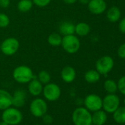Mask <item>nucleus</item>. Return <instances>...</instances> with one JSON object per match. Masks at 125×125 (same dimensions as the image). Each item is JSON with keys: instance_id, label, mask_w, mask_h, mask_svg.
Returning <instances> with one entry per match:
<instances>
[{"instance_id": "obj_37", "label": "nucleus", "mask_w": 125, "mask_h": 125, "mask_svg": "<svg viewBox=\"0 0 125 125\" xmlns=\"http://www.w3.org/2000/svg\"><path fill=\"white\" fill-rule=\"evenodd\" d=\"M124 105H125V99H124Z\"/></svg>"}, {"instance_id": "obj_25", "label": "nucleus", "mask_w": 125, "mask_h": 125, "mask_svg": "<svg viewBox=\"0 0 125 125\" xmlns=\"http://www.w3.org/2000/svg\"><path fill=\"white\" fill-rule=\"evenodd\" d=\"M38 80L42 83V84H48L49 83H50V80H51V76H50V74L45 71V70H43V71H41L39 73H38Z\"/></svg>"}, {"instance_id": "obj_17", "label": "nucleus", "mask_w": 125, "mask_h": 125, "mask_svg": "<svg viewBox=\"0 0 125 125\" xmlns=\"http://www.w3.org/2000/svg\"><path fill=\"white\" fill-rule=\"evenodd\" d=\"M92 124L95 125H103L107 121V114L104 110H96L91 115Z\"/></svg>"}, {"instance_id": "obj_27", "label": "nucleus", "mask_w": 125, "mask_h": 125, "mask_svg": "<svg viewBox=\"0 0 125 125\" xmlns=\"http://www.w3.org/2000/svg\"><path fill=\"white\" fill-rule=\"evenodd\" d=\"M52 0H32L34 5L39 8H45L49 5Z\"/></svg>"}, {"instance_id": "obj_29", "label": "nucleus", "mask_w": 125, "mask_h": 125, "mask_svg": "<svg viewBox=\"0 0 125 125\" xmlns=\"http://www.w3.org/2000/svg\"><path fill=\"white\" fill-rule=\"evenodd\" d=\"M118 54L121 58H125V43H123L121 46H120Z\"/></svg>"}, {"instance_id": "obj_4", "label": "nucleus", "mask_w": 125, "mask_h": 125, "mask_svg": "<svg viewBox=\"0 0 125 125\" xmlns=\"http://www.w3.org/2000/svg\"><path fill=\"white\" fill-rule=\"evenodd\" d=\"M61 46L67 53L74 54L80 48V42L79 38L74 35H64L62 38Z\"/></svg>"}, {"instance_id": "obj_23", "label": "nucleus", "mask_w": 125, "mask_h": 125, "mask_svg": "<svg viewBox=\"0 0 125 125\" xmlns=\"http://www.w3.org/2000/svg\"><path fill=\"white\" fill-rule=\"evenodd\" d=\"M62 37L60 34L57 32H53L50 34L48 37V43L52 46H58L61 45L62 43Z\"/></svg>"}, {"instance_id": "obj_32", "label": "nucleus", "mask_w": 125, "mask_h": 125, "mask_svg": "<svg viewBox=\"0 0 125 125\" xmlns=\"http://www.w3.org/2000/svg\"><path fill=\"white\" fill-rule=\"evenodd\" d=\"M119 30L121 32L125 33V18L121 21L119 24Z\"/></svg>"}, {"instance_id": "obj_21", "label": "nucleus", "mask_w": 125, "mask_h": 125, "mask_svg": "<svg viewBox=\"0 0 125 125\" xmlns=\"http://www.w3.org/2000/svg\"><path fill=\"white\" fill-rule=\"evenodd\" d=\"M100 79V74L96 70H89L85 74V80L88 83H95Z\"/></svg>"}, {"instance_id": "obj_38", "label": "nucleus", "mask_w": 125, "mask_h": 125, "mask_svg": "<svg viewBox=\"0 0 125 125\" xmlns=\"http://www.w3.org/2000/svg\"><path fill=\"white\" fill-rule=\"evenodd\" d=\"M34 125H40V124H34Z\"/></svg>"}, {"instance_id": "obj_12", "label": "nucleus", "mask_w": 125, "mask_h": 125, "mask_svg": "<svg viewBox=\"0 0 125 125\" xmlns=\"http://www.w3.org/2000/svg\"><path fill=\"white\" fill-rule=\"evenodd\" d=\"M12 96V105L16 107H21L24 105L27 99V93L24 90L17 89Z\"/></svg>"}, {"instance_id": "obj_22", "label": "nucleus", "mask_w": 125, "mask_h": 125, "mask_svg": "<svg viewBox=\"0 0 125 125\" xmlns=\"http://www.w3.org/2000/svg\"><path fill=\"white\" fill-rule=\"evenodd\" d=\"M32 0H20L17 5V8L21 13H27L32 9Z\"/></svg>"}, {"instance_id": "obj_3", "label": "nucleus", "mask_w": 125, "mask_h": 125, "mask_svg": "<svg viewBox=\"0 0 125 125\" xmlns=\"http://www.w3.org/2000/svg\"><path fill=\"white\" fill-rule=\"evenodd\" d=\"M72 121L74 125H89L92 123L91 114L85 107H78L72 113Z\"/></svg>"}, {"instance_id": "obj_18", "label": "nucleus", "mask_w": 125, "mask_h": 125, "mask_svg": "<svg viewBox=\"0 0 125 125\" xmlns=\"http://www.w3.org/2000/svg\"><path fill=\"white\" fill-rule=\"evenodd\" d=\"M113 119L118 124H125V107H118L113 113Z\"/></svg>"}, {"instance_id": "obj_20", "label": "nucleus", "mask_w": 125, "mask_h": 125, "mask_svg": "<svg viewBox=\"0 0 125 125\" xmlns=\"http://www.w3.org/2000/svg\"><path fill=\"white\" fill-rule=\"evenodd\" d=\"M121 17V11L117 7H112L107 13V18L111 22L118 21Z\"/></svg>"}, {"instance_id": "obj_15", "label": "nucleus", "mask_w": 125, "mask_h": 125, "mask_svg": "<svg viewBox=\"0 0 125 125\" xmlns=\"http://www.w3.org/2000/svg\"><path fill=\"white\" fill-rule=\"evenodd\" d=\"M28 83V91L31 95L38 96L43 92V84L35 77H34Z\"/></svg>"}, {"instance_id": "obj_5", "label": "nucleus", "mask_w": 125, "mask_h": 125, "mask_svg": "<svg viewBox=\"0 0 125 125\" xmlns=\"http://www.w3.org/2000/svg\"><path fill=\"white\" fill-rule=\"evenodd\" d=\"M30 110L31 113L37 118L43 117L47 112L48 106L46 102L40 98L33 99L30 105Z\"/></svg>"}, {"instance_id": "obj_1", "label": "nucleus", "mask_w": 125, "mask_h": 125, "mask_svg": "<svg viewBox=\"0 0 125 125\" xmlns=\"http://www.w3.org/2000/svg\"><path fill=\"white\" fill-rule=\"evenodd\" d=\"M13 77L17 83L24 84L28 83L35 77L33 74L32 70L29 66L21 65L15 68L13 70Z\"/></svg>"}, {"instance_id": "obj_14", "label": "nucleus", "mask_w": 125, "mask_h": 125, "mask_svg": "<svg viewBox=\"0 0 125 125\" xmlns=\"http://www.w3.org/2000/svg\"><path fill=\"white\" fill-rule=\"evenodd\" d=\"M12 95L7 91L0 89V110H5L12 105Z\"/></svg>"}, {"instance_id": "obj_11", "label": "nucleus", "mask_w": 125, "mask_h": 125, "mask_svg": "<svg viewBox=\"0 0 125 125\" xmlns=\"http://www.w3.org/2000/svg\"><path fill=\"white\" fill-rule=\"evenodd\" d=\"M88 5L89 11L95 15L102 14L107 8L104 0H90Z\"/></svg>"}, {"instance_id": "obj_16", "label": "nucleus", "mask_w": 125, "mask_h": 125, "mask_svg": "<svg viewBox=\"0 0 125 125\" xmlns=\"http://www.w3.org/2000/svg\"><path fill=\"white\" fill-rule=\"evenodd\" d=\"M59 31L63 36L74 35L75 33V25L70 21H63L59 27Z\"/></svg>"}, {"instance_id": "obj_36", "label": "nucleus", "mask_w": 125, "mask_h": 125, "mask_svg": "<svg viewBox=\"0 0 125 125\" xmlns=\"http://www.w3.org/2000/svg\"><path fill=\"white\" fill-rule=\"evenodd\" d=\"M89 125H95V124H92V123H91V124H89Z\"/></svg>"}, {"instance_id": "obj_19", "label": "nucleus", "mask_w": 125, "mask_h": 125, "mask_svg": "<svg viewBox=\"0 0 125 125\" xmlns=\"http://www.w3.org/2000/svg\"><path fill=\"white\" fill-rule=\"evenodd\" d=\"M90 26L85 22H80L75 25V33L79 36H85L90 32Z\"/></svg>"}, {"instance_id": "obj_13", "label": "nucleus", "mask_w": 125, "mask_h": 125, "mask_svg": "<svg viewBox=\"0 0 125 125\" xmlns=\"http://www.w3.org/2000/svg\"><path fill=\"white\" fill-rule=\"evenodd\" d=\"M76 71L75 69L70 66H66L61 71V78L65 83H72L75 78H76Z\"/></svg>"}, {"instance_id": "obj_24", "label": "nucleus", "mask_w": 125, "mask_h": 125, "mask_svg": "<svg viewBox=\"0 0 125 125\" xmlns=\"http://www.w3.org/2000/svg\"><path fill=\"white\" fill-rule=\"evenodd\" d=\"M104 89L106 90V91L108 92L109 94H114L116 92V91L118 89L117 84L115 83V81H113L112 80H106L104 82Z\"/></svg>"}, {"instance_id": "obj_2", "label": "nucleus", "mask_w": 125, "mask_h": 125, "mask_svg": "<svg viewBox=\"0 0 125 125\" xmlns=\"http://www.w3.org/2000/svg\"><path fill=\"white\" fill-rule=\"evenodd\" d=\"M2 118L8 125H17L21 122L23 115L19 109L10 107L4 110Z\"/></svg>"}, {"instance_id": "obj_7", "label": "nucleus", "mask_w": 125, "mask_h": 125, "mask_svg": "<svg viewBox=\"0 0 125 125\" xmlns=\"http://www.w3.org/2000/svg\"><path fill=\"white\" fill-rule=\"evenodd\" d=\"M43 94L46 99L50 102H54L60 98L61 90L57 84L49 83L48 84H46L43 88Z\"/></svg>"}, {"instance_id": "obj_10", "label": "nucleus", "mask_w": 125, "mask_h": 125, "mask_svg": "<svg viewBox=\"0 0 125 125\" xmlns=\"http://www.w3.org/2000/svg\"><path fill=\"white\" fill-rule=\"evenodd\" d=\"M84 103L85 108L93 112L101 110L102 107V99L96 94H90L87 96L85 99Z\"/></svg>"}, {"instance_id": "obj_33", "label": "nucleus", "mask_w": 125, "mask_h": 125, "mask_svg": "<svg viewBox=\"0 0 125 125\" xmlns=\"http://www.w3.org/2000/svg\"><path fill=\"white\" fill-rule=\"evenodd\" d=\"M78 0H63V2L66 4H69V5H72V4H74L75 2H77Z\"/></svg>"}, {"instance_id": "obj_6", "label": "nucleus", "mask_w": 125, "mask_h": 125, "mask_svg": "<svg viewBox=\"0 0 125 125\" xmlns=\"http://www.w3.org/2000/svg\"><path fill=\"white\" fill-rule=\"evenodd\" d=\"M19 41L15 38H8L1 44L2 52L7 56L13 55L19 49Z\"/></svg>"}, {"instance_id": "obj_28", "label": "nucleus", "mask_w": 125, "mask_h": 125, "mask_svg": "<svg viewBox=\"0 0 125 125\" xmlns=\"http://www.w3.org/2000/svg\"><path fill=\"white\" fill-rule=\"evenodd\" d=\"M117 86H118V89L119 90V91L122 94L125 95V76L120 78L117 84Z\"/></svg>"}, {"instance_id": "obj_35", "label": "nucleus", "mask_w": 125, "mask_h": 125, "mask_svg": "<svg viewBox=\"0 0 125 125\" xmlns=\"http://www.w3.org/2000/svg\"><path fill=\"white\" fill-rule=\"evenodd\" d=\"M0 125H8V124L7 123H5V121H2L0 122Z\"/></svg>"}, {"instance_id": "obj_9", "label": "nucleus", "mask_w": 125, "mask_h": 125, "mask_svg": "<svg viewBox=\"0 0 125 125\" xmlns=\"http://www.w3.org/2000/svg\"><path fill=\"white\" fill-rule=\"evenodd\" d=\"M120 100L114 94H109L102 99V107L105 112L113 113L119 107Z\"/></svg>"}, {"instance_id": "obj_31", "label": "nucleus", "mask_w": 125, "mask_h": 125, "mask_svg": "<svg viewBox=\"0 0 125 125\" xmlns=\"http://www.w3.org/2000/svg\"><path fill=\"white\" fill-rule=\"evenodd\" d=\"M43 121L46 124H51L52 122V121H53L52 117L50 115H47L46 113L43 116Z\"/></svg>"}, {"instance_id": "obj_8", "label": "nucleus", "mask_w": 125, "mask_h": 125, "mask_svg": "<svg viewBox=\"0 0 125 125\" xmlns=\"http://www.w3.org/2000/svg\"><path fill=\"white\" fill-rule=\"evenodd\" d=\"M114 65V62L112 57L109 56H104L99 58L96 63V71L100 74H107L113 69Z\"/></svg>"}, {"instance_id": "obj_34", "label": "nucleus", "mask_w": 125, "mask_h": 125, "mask_svg": "<svg viewBox=\"0 0 125 125\" xmlns=\"http://www.w3.org/2000/svg\"><path fill=\"white\" fill-rule=\"evenodd\" d=\"M78 1L81 3V4H88V2H90V0H78Z\"/></svg>"}, {"instance_id": "obj_26", "label": "nucleus", "mask_w": 125, "mask_h": 125, "mask_svg": "<svg viewBox=\"0 0 125 125\" xmlns=\"http://www.w3.org/2000/svg\"><path fill=\"white\" fill-rule=\"evenodd\" d=\"M10 24L9 16L5 13H0V27L5 28Z\"/></svg>"}, {"instance_id": "obj_30", "label": "nucleus", "mask_w": 125, "mask_h": 125, "mask_svg": "<svg viewBox=\"0 0 125 125\" xmlns=\"http://www.w3.org/2000/svg\"><path fill=\"white\" fill-rule=\"evenodd\" d=\"M10 4V0H0V8H8Z\"/></svg>"}]
</instances>
